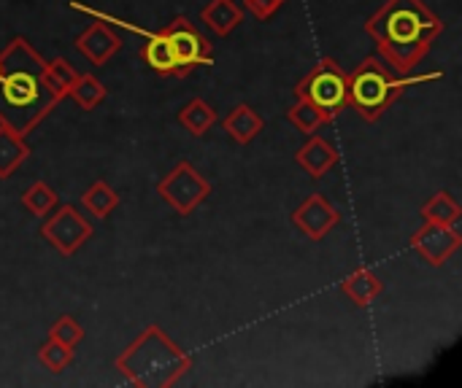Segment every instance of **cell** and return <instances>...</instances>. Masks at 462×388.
<instances>
[{"mask_svg":"<svg viewBox=\"0 0 462 388\" xmlns=\"http://www.w3.org/2000/svg\"><path fill=\"white\" fill-rule=\"evenodd\" d=\"M54 95L43 84V62L24 43L14 41L0 57V119L11 132H27L51 105Z\"/></svg>","mask_w":462,"mask_h":388,"instance_id":"cell-1","label":"cell"},{"mask_svg":"<svg viewBox=\"0 0 462 388\" xmlns=\"http://www.w3.org/2000/svg\"><path fill=\"white\" fill-rule=\"evenodd\" d=\"M439 30L441 22L422 5V0H390L368 24V32L401 70H411L425 57Z\"/></svg>","mask_w":462,"mask_h":388,"instance_id":"cell-2","label":"cell"},{"mask_svg":"<svg viewBox=\"0 0 462 388\" xmlns=\"http://www.w3.org/2000/svg\"><path fill=\"white\" fill-rule=\"evenodd\" d=\"M409 84L411 81H398L387 65L365 59L349 84V103L357 105L365 119H376Z\"/></svg>","mask_w":462,"mask_h":388,"instance_id":"cell-3","label":"cell"},{"mask_svg":"<svg viewBox=\"0 0 462 388\" xmlns=\"http://www.w3.org/2000/svg\"><path fill=\"white\" fill-rule=\"evenodd\" d=\"M146 340H149L152 356L143 359L141 354H135V351L130 348V351L119 359V367H122V373H125L130 381L143 383L146 373H157V370H160V375H162V370H171L173 375H179V373L187 370V359H181L179 351H176L157 329H149V332H146ZM162 383H168L165 375H162Z\"/></svg>","mask_w":462,"mask_h":388,"instance_id":"cell-4","label":"cell"},{"mask_svg":"<svg viewBox=\"0 0 462 388\" xmlns=\"http://www.w3.org/2000/svg\"><path fill=\"white\" fill-rule=\"evenodd\" d=\"M298 97L311 100L322 113H338L349 103V81L336 62H322L298 86Z\"/></svg>","mask_w":462,"mask_h":388,"instance_id":"cell-5","label":"cell"},{"mask_svg":"<svg viewBox=\"0 0 462 388\" xmlns=\"http://www.w3.org/2000/svg\"><path fill=\"white\" fill-rule=\"evenodd\" d=\"M165 38L173 46V54H176L181 76L189 73L198 65H211V46H208V41L187 19H176L165 30Z\"/></svg>","mask_w":462,"mask_h":388,"instance_id":"cell-6","label":"cell"},{"mask_svg":"<svg viewBox=\"0 0 462 388\" xmlns=\"http://www.w3.org/2000/svg\"><path fill=\"white\" fill-rule=\"evenodd\" d=\"M157 192L181 213H189L200 200H206L208 194V184L187 165L181 162L162 184H157Z\"/></svg>","mask_w":462,"mask_h":388,"instance_id":"cell-7","label":"cell"},{"mask_svg":"<svg viewBox=\"0 0 462 388\" xmlns=\"http://www.w3.org/2000/svg\"><path fill=\"white\" fill-rule=\"evenodd\" d=\"M43 235H46L49 243H54L62 254H73V251L89 238V224H87L73 208H62L51 221L43 224Z\"/></svg>","mask_w":462,"mask_h":388,"instance_id":"cell-8","label":"cell"},{"mask_svg":"<svg viewBox=\"0 0 462 388\" xmlns=\"http://www.w3.org/2000/svg\"><path fill=\"white\" fill-rule=\"evenodd\" d=\"M457 246H460V235L455 230H449L447 224H433V221H428V227L420 230L414 238V248L430 265H441Z\"/></svg>","mask_w":462,"mask_h":388,"instance_id":"cell-9","label":"cell"},{"mask_svg":"<svg viewBox=\"0 0 462 388\" xmlns=\"http://www.w3.org/2000/svg\"><path fill=\"white\" fill-rule=\"evenodd\" d=\"M295 221H298V227H300L306 235H311L314 240H319V238H325V235L338 224V211L330 208V205L325 203L322 194H314V197H309V200L295 211Z\"/></svg>","mask_w":462,"mask_h":388,"instance_id":"cell-10","label":"cell"},{"mask_svg":"<svg viewBox=\"0 0 462 388\" xmlns=\"http://www.w3.org/2000/svg\"><path fill=\"white\" fill-rule=\"evenodd\" d=\"M125 27H130L133 32H138V35H143L146 38V46H143V59L157 70V73H173V76H181V70H179V62H176V54H173V46H171V41L165 38V32H146V30H141V27H135V24H127V22H122Z\"/></svg>","mask_w":462,"mask_h":388,"instance_id":"cell-11","label":"cell"},{"mask_svg":"<svg viewBox=\"0 0 462 388\" xmlns=\"http://www.w3.org/2000/svg\"><path fill=\"white\" fill-rule=\"evenodd\" d=\"M76 46H79V51L84 54V57H89L95 65H103L122 43H119V38L116 35H111V30L108 27H103V24H92L87 32H81L79 38H76Z\"/></svg>","mask_w":462,"mask_h":388,"instance_id":"cell-12","label":"cell"},{"mask_svg":"<svg viewBox=\"0 0 462 388\" xmlns=\"http://www.w3.org/2000/svg\"><path fill=\"white\" fill-rule=\"evenodd\" d=\"M298 162H300L314 178H319V176H325V173L338 162V154H336V149H333L328 140L311 138V143H306V146L300 149Z\"/></svg>","mask_w":462,"mask_h":388,"instance_id":"cell-13","label":"cell"},{"mask_svg":"<svg viewBox=\"0 0 462 388\" xmlns=\"http://www.w3.org/2000/svg\"><path fill=\"white\" fill-rule=\"evenodd\" d=\"M200 16H203V22H206L214 32H219V35H227V32L241 22V11L236 8L233 0H211V5L203 8Z\"/></svg>","mask_w":462,"mask_h":388,"instance_id":"cell-14","label":"cell"},{"mask_svg":"<svg viewBox=\"0 0 462 388\" xmlns=\"http://www.w3.org/2000/svg\"><path fill=\"white\" fill-rule=\"evenodd\" d=\"M225 127H227V132H230L236 140L249 143V140L263 130V119H260L249 105H238V108L225 119Z\"/></svg>","mask_w":462,"mask_h":388,"instance_id":"cell-15","label":"cell"},{"mask_svg":"<svg viewBox=\"0 0 462 388\" xmlns=\"http://www.w3.org/2000/svg\"><path fill=\"white\" fill-rule=\"evenodd\" d=\"M68 95H70L84 111H89V108H95V105L106 97V89H103V84H100L95 76H76L73 84H70V89H68Z\"/></svg>","mask_w":462,"mask_h":388,"instance_id":"cell-16","label":"cell"},{"mask_svg":"<svg viewBox=\"0 0 462 388\" xmlns=\"http://www.w3.org/2000/svg\"><path fill=\"white\" fill-rule=\"evenodd\" d=\"M179 122L192 132V135H203L214 122H217V113L211 111L208 103L203 100H192L181 113H179Z\"/></svg>","mask_w":462,"mask_h":388,"instance_id":"cell-17","label":"cell"},{"mask_svg":"<svg viewBox=\"0 0 462 388\" xmlns=\"http://www.w3.org/2000/svg\"><path fill=\"white\" fill-rule=\"evenodd\" d=\"M73 78H76V73H73V68H68V62H65L62 57H57L51 65H43V84L49 86V92H51L54 97L68 95Z\"/></svg>","mask_w":462,"mask_h":388,"instance_id":"cell-18","label":"cell"},{"mask_svg":"<svg viewBox=\"0 0 462 388\" xmlns=\"http://www.w3.org/2000/svg\"><path fill=\"white\" fill-rule=\"evenodd\" d=\"M24 154H27V149L19 140V135L0 130V178H5L24 159Z\"/></svg>","mask_w":462,"mask_h":388,"instance_id":"cell-19","label":"cell"},{"mask_svg":"<svg viewBox=\"0 0 462 388\" xmlns=\"http://www.w3.org/2000/svg\"><path fill=\"white\" fill-rule=\"evenodd\" d=\"M287 119H290L300 132H314V130L328 119V113H322L311 100L300 97V100H298V105L287 111Z\"/></svg>","mask_w":462,"mask_h":388,"instance_id":"cell-20","label":"cell"},{"mask_svg":"<svg viewBox=\"0 0 462 388\" xmlns=\"http://www.w3.org/2000/svg\"><path fill=\"white\" fill-rule=\"evenodd\" d=\"M344 292L357 302V305H368L379 292H382V281L371 273H357L344 284Z\"/></svg>","mask_w":462,"mask_h":388,"instance_id":"cell-21","label":"cell"},{"mask_svg":"<svg viewBox=\"0 0 462 388\" xmlns=\"http://www.w3.org/2000/svg\"><path fill=\"white\" fill-rule=\"evenodd\" d=\"M422 216L433 224H452L457 221L460 216V205L449 197V194H436L425 208H422Z\"/></svg>","mask_w":462,"mask_h":388,"instance_id":"cell-22","label":"cell"},{"mask_svg":"<svg viewBox=\"0 0 462 388\" xmlns=\"http://www.w3.org/2000/svg\"><path fill=\"white\" fill-rule=\"evenodd\" d=\"M116 203H119V197H116L106 184H95V186L84 194L87 211H89L92 216H97V219H106V216L116 208Z\"/></svg>","mask_w":462,"mask_h":388,"instance_id":"cell-23","label":"cell"},{"mask_svg":"<svg viewBox=\"0 0 462 388\" xmlns=\"http://www.w3.org/2000/svg\"><path fill=\"white\" fill-rule=\"evenodd\" d=\"M38 359H41V362H43V367H49L51 373H62V370H68V367H70V362H73V351H70L68 346H62L60 340H51V343H46V346L41 348Z\"/></svg>","mask_w":462,"mask_h":388,"instance_id":"cell-24","label":"cell"},{"mask_svg":"<svg viewBox=\"0 0 462 388\" xmlns=\"http://www.w3.org/2000/svg\"><path fill=\"white\" fill-rule=\"evenodd\" d=\"M57 203V194H54V189H49L46 184H32L27 192H24V205H27V211H32V213H38V216H43L51 205Z\"/></svg>","mask_w":462,"mask_h":388,"instance_id":"cell-25","label":"cell"},{"mask_svg":"<svg viewBox=\"0 0 462 388\" xmlns=\"http://www.w3.org/2000/svg\"><path fill=\"white\" fill-rule=\"evenodd\" d=\"M81 338H84V332H81V327L73 321V319H60L54 327H51V340H60L62 346H68V348H73L76 343H81Z\"/></svg>","mask_w":462,"mask_h":388,"instance_id":"cell-26","label":"cell"},{"mask_svg":"<svg viewBox=\"0 0 462 388\" xmlns=\"http://www.w3.org/2000/svg\"><path fill=\"white\" fill-rule=\"evenodd\" d=\"M282 3H284V0H246V5H249L260 19H268L271 14H276Z\"/></svg>","mask_w":462,"mask_h":388,"instance_id":"cell-27","label":"cell"}]
</instances>
